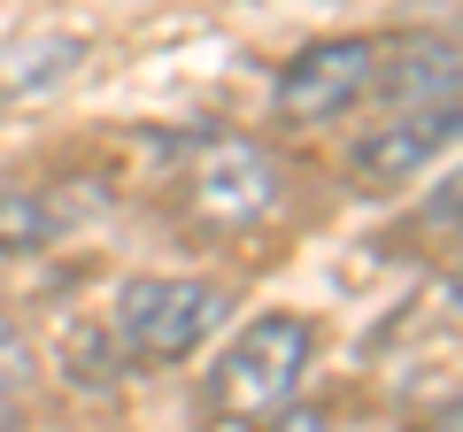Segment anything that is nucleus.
<instances>
[{
	"instance_id": "obj_1",
	"label": "nucleus",
	"mask_w": 463,
	"mask_h": 432,
	"mask_svg": "<svg viewBox=\"0 0 463 432\" xmlns=\"http://www.w3.org/2000/svg\"><path fill=\"white\" fill-rule=\"evenodd\" d=\"M301 371H309V324L301 316H255L248 333L216 355L201 401L224 425H270L279 409H294Z\"/></svg>"
},
{
	"instance_id": "obj_2",
	"label": "nucleus",
	"mask_w": 463,
	"mask_h": 432,
	"mask_svg": "<svg viewBox=\"0 0 463 432\" xmlns=\"http://www.w3.org/2000/svg\"><path fill=\"white\" fill-rule=\"evenodd\" d=\"M216 316H224V294L209 278H132L109 324L132 363H185L216 333Z\"/></svg>"
},
{
	"instance_id": "obj_3",
	"label": "nucleus",
	"mask_w": 463,
	"mask_h": 432,
	"mask_svg": "<svg viewBox=\"0 0 463 432\" xmlns=\"http://www.w3.org/2000/svg\"><path fill=\"white\" fill-rule=\"evenodd\" d=\"M279 201V170L255 139H201L185 170V216L201 232H248Z\"/></svg>"
},
{
	"instance_id": "obj_4",
	"label": "nucleus",
	"mask_w": 463,
	"mask_h": 432,
	"mask_svg": "<svg viewBox=\"0 0 463 432\" xmlns=\"http://www.w3.org/2000/svg\"><path fill=\"white\" fill-rule=\"evenodd\" d=\"M379 85V39H317L270 85V108L286 124H340L355 100H371Z\"/></svg>"
},
{
	"instance_id": "obj_5",
	"label": "nucleus",
	"mask_w": 463,
	"mask_h": 432,
	"mask_svg": "<svg viewBox=\"0 0 463 432\" xmlns=\"http://www.w3.org/2000/svg\"><path fill=\"white\" fill-rule=\"evenodd\" d=\"M402 108V117H425V108H456L463 93V47L448 32H402V39H379V85Z\"/></svg>"
},
{
	"instance_id": "obj_6",
	"label": "nucleus",
	"mask_w": 463,
	"mask_h": 432,
	"mask_svg": "<svg viewBox=\"0 0 463 432\" xmlns=\"http://www.w3.org/2000/svg\"><path fill=\"white\" fill-rule=\"evenodd\" d=\"M456 139H463V100L456 108H425V117H394V124H379V132H364L355 147H347V170H355L364 185H402V178H417L440 147H456Z\"/></svg>"
},
{
	"instance_id": "obj_7",
	"label": "nucleus",
	"mask_w": 463,
	"mask_h": 432,
	"mask_svg": "<svg viewBox=\"0 0 463 432\" xmlns=\"http://www.w3.org/2000/svg\"><path fill=\"white\" fill-rule=\"evenodd\" d=\"M54 232H62V216H54L39 193H16V185H0V255H39Z\"/></svg>"
},
{
	"instance_id": "obj_8",
	"label": "nucleus",
	"mask_w": 463,
	"mask_h": 432,
	"mask_svg": "<svg viewBox=\"0 0 463 432\" xmlns=\"http://www.w3.org/2000/svg\"><path fill=\"white\" fill-rule=\"evenodd\" d=\"M432 224L463 232V178H448V185H440V201H432Z\"/></svg>"
},
{
	"instance_id": "obj_9",
	"label": "nucleus",
	"mask_w": 463,
	"mask_h": 432,
	"mask_svg": "<svg viewBox=\"0 0 463 432\" xmlns=\"http://www.w3.org/2000/svg\"><path fill=\"white\" fill-rule=\"evenodd\" d=\"M255 432H325V409H279L270 425H255Z\"/></svg>"
},
{
	"instance_id": "obj_10",
	"label": "nucleus",
	"mask_w": 463,
	"mask_h": 432,
	"mask_svg": "<svg viewBox=\"0 0 463 432\" xmlns=\"http://www.w3.org/2000/svg\"><path fill=\"white\" fill-rule=\"evenodd\" d=\"M425 432H463V401H448V409L425 417Z\"/></svg>"
},
{
	"instance_id": "obj_11",
	"label": "nucleus",
	"mask_w": 463,
	"mask_h": 432,
	"mask_svg": "<svg viewBox=\"0 0 463 432\" xmlns=\"http://www.w3.org/2000/svg\"><path fill=\"white\" fill-rule=\"evenodd\" d=\"M0 432H16V417H8V401H0Z\"/></svg>"
},
{
	"instance_id": "obj_12",
	"label": "nucleus",
	"mask_w": 463,
	"mask_h": 432,
	"mask_svg": "<svg viewBox=\"0 0 463 432\" xmlns=\"http://www.w3.org/2000/svg\"><path fill=\"white\" fill-rule=\"evenodd\" d=\"M456 301H463V278H456Z\"/></svg>"
}]
</instances>
